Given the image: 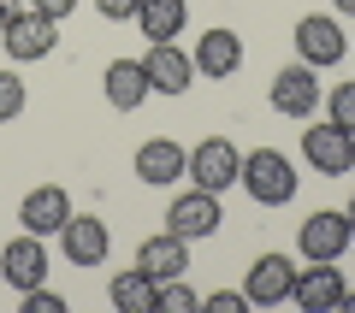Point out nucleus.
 <instances>
[{"instance_id": "obj_1", "label": "nucleus", "mask_w": 355, "mask_h": 313, "mask_svg": "<svg viewBox=\"0 0 355 313\" xmlns=\"http://www.w3.org/2000/svg\"><path fill=\"white\" fill-rule=\"evenodd\" d=\"M243 189H249L261 207H284V201H296V166L284 160L279 148H254L243 154Z\"/></svg>"}, {"instance_id": "obj_2", "label": "nucleus", "mask_w": 355, "mask_h": 313, "mask_svg": "<svg viewBox=\"0 0 355 313\" xmlns=\"http://www.w3.org/2000/svg\"><path fill=\"white\" fill-rule=\"evenodd\" d=\"M237 177H243V154H237V142L207 136V142H196V148H190V184H196V189H214V195H225Z\"/></svg>"}, {"instance_id": "obj_3", "label": "nucleus", "mask_w": 355, "mask_h": 313, "mask_svg": "<svg viewBox=\"0 0 355 313\" xmlns=\"http://www.w3.org/2000/svg\"><path fill=\"white\" fill-rule=\"evenodd\" d=\"M219 195L214 189H184V195L172 201V207H166V231H172V237H184V242H202V237H214L219 231Z\"/></svg>"}, {"instance_id": "obj_4", "label": "nucleus", "mask_w": 355, "mask_h": 313, "mask_svg": "<svg viewBox=\"0 0 355 313\" xmlns=\"http://www.w3.org/2000/svg\"><path fill=\"white\" fill-rule=\"evenodd\" d=\"M320 77H314V65H279V77H272V113H284V118H314L320 113Z\"/></svg>"}, {"instance_id": "obj_5", "label": "nucleus", "mask_w": 355, "mask_h": 313, "mask_svg": "<svg viewBox=\"0 0 355 313\" xmlns=\"http://www.w3.org/2000/svg\"><path fill=\"white\" fill-rule=\"evenodd\" d=\"M302 160L314 166V172H326V177H343V172H355V136L338 130L331 118L326 125H308L302 130Z\"/></svg>"}, {"instance_id": "obj_6", "label": "nucleus", "mask_w": 355, "mask_h": 313, "mask_svg": "<svg viewBox=\"0 0 355 313\" xmlns=\"http://www.w3.org/2000/svg\"><path fill=\"white\" fill-rule=\"evenodd\" d=\"M296 53H302V65L326 71V65H338L343 53H349V36L338 30V18H326V12H308L302 24H296Z\"/></svg>"}, {"instance_id": "obj_7", "label": "nucleus", "mask_w": 355, "mask_h": 313, "mask_svg": "<svg viewBox=\"0 0 355 313\" xmlns=\"http://www.w3.org/2000/svg\"><path fill=\"white\" fill-rule=\"evenodd\" d=\"M355 242L349 231V213H308L302 219V237H296V249H302V260H343V249Z\"/></svg>"}, {"instance_id": "obj_8", "label": "nucleus", "mask_w": 355, "mask_h": 313, "mask_svg": "<svg viewBox=\"0 0 355 313\" xmlns=\"http://www.w3.org/2000/svg\"><path fill=\"white\" fill-rule=\"evenodd\" d=\"M291 289H296V266L284 260V254H261V260L249 266V278H243L249 307H284Z\"/></svg>"}, {"instance_id": "obj_9", "label": "nucleus", "mask_w": 355, "mask_h": 313, "mask_svg": "<svg viewBox=\"0 0 355 313\" xmlns=\"http://www.w3.org/2000/svg\"><path fill=\"white\" fill-rule=\"evenodd\" d=\"M65 219H71V195H65L60 184H42V189H30V195L18 201V225H24L30 237H60Z\"/></svg>"}, {"instance_id": "obj_10", "label": "nucleus", "mask_w": 355, "mask_h": 313, "mask_svg": "<svg viewBox=\"0 0 355 313\" xmlns=\"http://www.w3.org/2000/svg\"><path fill=\"white\" fill-rule=\"evenodd\" d=\"M343 266L338 260H308V272H296V289H291V301L296 307H308V313H331L343 301Z\"/></svg>"}, {"instance_id": "obj_11", "label": "nucleus", "mask_w": 355, "mask_h": 313, "mask_svg": "<svg viewBox=\"0 0 355 313\" xmlns=\"http://www.w3.org/2000/svg\"><path fill=\"white\" fill-rule=\"evenodd\" d=\"M0 278L24 296V289H36V284H48V249H42V237H12L6 249H0Z\"/></svg>"}, {"instance_id": "obj_12", "label": "nucleus", "mask_w": 355, "mask_h": 313, "mask_svg": "<svg viewBox=\"0 0 355 313\" xmlns=\"http://www.w3.org/2000/svg\"><path fill=\"white\" fill-rule=\"evenodd\" d=\"M0 42H6V53H12L18 65H24V60H48V53L60 48V24L42 18V12H18L12 24L0 30Z\"/></svg>"}, {"instance_id": "obj_13", "label": "nucleus", "mask_w": 355, "mask_h": 313, "mask_svg": "<svg viewBox=\"0 0 355 313\" xmlns=\"http://www.w3.org/2000/svg\"><path fill=\"white\" fill-rule=\"evenodd\" d=\"M60 249H65V260H71V266H101L107 249H113V237H107V219H95V213H71V219H65V231H60Z\"/></svg>"}, {"instance_id": "obj_14", "label": "nucleus", "mask_w": 355, "mask_h": 313, "mask_svg": "<svg viewBox=\"0 0 355 313\" xmlns=\"http://www.w3.org/2000/svg\"><path fill=\"white\" fill-rule=\"evenodd\" d=\"M142 71H148V89H154V95H190L196 60L178 48V42H154V53L142 60Z\"/></svg>"}, {"instance_id": "obj_15", "label": "nucleus", "mask_w": 355, "mask_h": 313, "mask_svg": "<svg viewBox=\"0 0 355 313\" xmlns=\"http://www.w3.org/2000/svg\"><path fill=\"white\" fill-rule=\"evenodd\" d=\"M190 60H196V77H237V71H243V42H237V30H202Z\"/></svg>"}, {"instance_id": "obj_16", "label": "nucleus", "mask_w": 355, "mask_h": 313, "mask_svg": "<svg viewBox=\"0 0 355 313\" xmlns=\"http://www.w3.org/2000/svg\"><path fill=\"white\" fill-rule=\"evenodd\" d=\"M190 172V154H184V142L172 136H148L137 148V177L142 184H178V177Z\"/></svg>"}, {"instance_id": "obj_17", "label": "nucleus", "mask_w": 355, "mask_h": 313, "mask_svg": "<svg viewBox=\"0 0 355 313\" xmlns=\"http://www.w3.org/2000/svg\"><path fill=\"white\" fill-rule=\"evenodd\" d=\"M137 272H148L154 284H166V278H184V272H190V242L172 237V231L148 237V242L137 249Z\"/></svg>"}, {"instance_id": "obj_18", "label": "nucleus", "mask_w": 355, "mask_h": 313, "mask_svg": "<svg viewBox=\"0 0 355 313\" xmlns=\"http://www.w3.org/2000/svg\"><path fill=\"white\" fill-rule=\"evenodd\" d=\"M101 89H107V107H113V113H137L142 100L154 95L142 60H113V65H107V77H101Z\"/></svg>"}, {"instance_id": "obj_19", "label": "nucleus", "mask_w": 355, "mask_h": 313, "mask_svg": "<svg viewBox=\"0 0 355 313\" xmlns=\"http://www.w3.org/2000/svg\"><path fill=\"white\" fill-rule=\"evenodd\" d=\"M107 296H113L119 313H154V278L130 266V272H119L113 284H107Z\"/></svg>"}, {"instance_id": "obj_20", "label": "nucleus", "mask_w": 355, "mask_h": 313, "mask_svg": "<svg viewBox=\"0 0 355 313\" xmlns=\"http://www.w3.org/2000/svg\"><path fill=\"white\" fill-rule=\"evenodd\" d=\"M137 24L148 30V42H172L178 30H184V0H142Z\"/></svg>"}, {"instance_id": "obj_21", "label": "nucleus", "mask_w": 355, "mask_h": 313, "mask_svg": "<svg viewBox=\"0 0 355 313\" xmlns=\"http://www.w3.org/2000/svg\"><path fill=\"white\" fill-rule=\"evenodd\" d=\"M154 313H202V296L184 278H166V284H154Z\"/></svg>"}, {"instance_id": "obj_22", "label": "nucleus", "mask_w": 355, "mask_h": 313, "mask_svg": "<svg viewBox=\"0 0 355 313\" xmlns=\"http://www.w3.org/2000/svg\"><path fill=\"white\" fill-rule=\"evenodd\" d=\"M24 77H18V71H0V125H12V118L18 113H24Z\"/></svg>"}, {"instance_id": "obj_23", "label": "nucleus", "mask_w": 355, "mask_h": 313, "mask_svg": "<svg viewBox=\"0 0 355 313\" xmlns=\"http://www.w3.org/2000/svg\"><path fill=\"white\" fill-rule=\"evenodd\" d=\"M326 118H331L338 130H349V136H355V83H338V89H331V100H326Z\"/></svg>"}, {"instance_id": "obj_24", "label": "nucleus", "mask_w": 355, "mask_h": 313, "mask_svg": "<svg viewBox=\"0 0 355 313\" xmlns=\"http://www.w3.org/2000/svg\"><path fill=\"white\" fill-rule=\"evenodd\" d=\"M24 313H65V296H53L48 284H36V289H24Z\"/></svg>"}, {"instance_id": "obj_25", "label": "nucleus", "mask_w": 355, "mask_h": 313, "mask_svg": "<svg viewBox=\"0 0 355 313\" xmlns=\"http://www.w3.org/2000/svg\"><path fill=\"white\" fill-rule=\"evenodd\" d=\"M202 307L207 313H243V307H249V296H243V289H214V296H202Z\"/></svg>"}, {"instance_id": "obj_26", "label": "nucleus", "mask_w": 355, "mask_h": 313, "mask_svg": "<svg viewBox=\"0 0 355 313\" xmlns=\"http://www.w3.org/2000/svg\"><path fill=\"white\" fill-rule=\"evenodd\" d=\"M30 12H42V18H53V24H60V18L77 12V0H30Z\"/></svg>"}, {"instance_id": "obj_27", "label": "nucleus", "mask_w": 355, "mask_h": 313, "mask_svg": "<svg viewBox=\"0 0 355 313\" xmlns=\"http://www.w3.org/2000/svg\"><path fill=\"white\" fill-rule=\"evenodd\" d=\"M137 6H142V0H95V12L113 18V24H119V18H137Z\"/></svg>"}, {"instance_id": "obj_28", "label": "nucleus", "mask_w": 355, "mask_h": 313, "mask_svg": "<svg viewBox=\"0 0 355 313\" xmlns=\"http://www.w3.org/2000/svg\"><path fill=\"white\" fill-rule=\"evenodd\" d=\"M18 12H24V0H0V30L12 24V18H18Z\"/></svg>"}, {"instance_id": "obj_29", "label": "nucleus", "mask_w": 355, "mask_h": 313, "mask_svg": "<svg viewBox=\"0 0 355 313\" xmlns=\"http://www.w3.org/2000/svg\"><path fill=\"white\" fill-rule=\"evenodd\" d=\"M331 6H338V12H343V18H355V0H331Z\"/></svg>"}, {"instance_id": "obj_30", "label": "nucleus", "mask_w": 355, "mask_h": 313, "mask_svg": "<svg viewBox=\"0 0 355 313\" xmlns=\"http://www.w3.org/2000/svg\"><path fill=\"white\" fill-rule=\"evenodd\" d=\"M338 307H343V313H355V296H349V289H343V301H338Z\"/></svg>"}, {"instance_id": "obj_31", "label": "nucleus", "mask_w": 355, "mask_h": 313, "mask_svg": "<svg viewBox=\"0 0 355 313\" xmlns=\"http://www.w3.org/2000/svg\"><path fill=\"white\" fill-rule=\"evenodd\" d=\"M343 213H349V231H355V195H349V207H343Z\"/></svg>"}]
</instances>
